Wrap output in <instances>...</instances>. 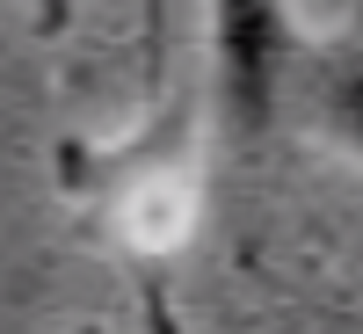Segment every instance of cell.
Wrapping results in <instances>:
<instances>
[{"label": "cell", "mask_w": 363, "mask_h": 334, "mask_svg": "<svg viewBox=\"0 0 363 334\" xmlns=\"http://www.w3.org/2000/svg\"><path fill=\"white\" fill-rule=\"evenodd\" d=\"M298 66V22L277 8H218L211 15V116L233 153L277 131L284 87Z\"/></svg>", "instance_id": "1"}, {"label": "cell", "mask_w": 363, "mask_h": 334, "mask_svg": "<svg viewBox=\"0 0 363 334\" xmlns=\"http://www.w3.org/2000/svg\"><path fill=\"white\" fill-rule=\"evenodd\" d=\"M73 334H109V327H95V320H87V327H73Z\"/></svg>", "instance_id": "2"}]
</instances>
